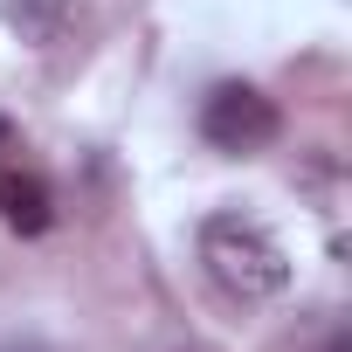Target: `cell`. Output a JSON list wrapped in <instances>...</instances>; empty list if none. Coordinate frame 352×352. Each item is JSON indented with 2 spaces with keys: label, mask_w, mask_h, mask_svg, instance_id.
Returning a JSON list of instances; mask_svg holds the SVG:
<instances>
[{
  "label": "cell",
  "mask_w": 352,
  "mask_h": 352,
  "mask_svg": "<svg viewBox=\"0 0 352 352\" xmlns=\"http://www.w3.org/2000/svg\"><path fill=\"white\" fill-rule=\"evenodd\" d=\"M201 263L242 304H263L290 283V256L276 249V235L263 221H242V214H208L201 221Z\"/></svg>",
  "instance_id": "cell-1"
},
{
  "label": "cell",
  "mask_w": 352,
  "mask_h": 352,
  "mask_svg": "<svg viewBox=\"0 0 352 352\" xmlns=\"http://www.w3.org/2000/svg\"><path fill=\"white\" fill-rule=\"evenodd\" d=\"M276 131H283V111H276L256 83H214L208 104H201V138H208L214 152L249 159V152L276 145Z\"/></svg>",
  "instance_id": "cell-2"
},
{
  "label": "cell",
  "mask_w": 352,
  "mask_h": 352,
  "mask_svg": "<svg viewBox=\"0 0 352 352\" xmlns=\"http://www.w3.org/2000/svg\"><path fill=\"white\" fill-rule=\"evenodd\" d=\"M0 221H8L14 235H49L56 194H49L42 173H28V166H0Z\"/></svg>",
  "instance_id": "cell-3"
},
{
  "label": "cell",
  "mask_w": 352,
  "mask_h": 352,
  "mask_svg": "<svg viewBox=\"0 0 352 352\" xmlns=\"http://www.w3.org/2000/svg\"><path fill=\"white\" fill-rule=\"evenodd\" d=\"M0 21H8L21 42H56L63 35V21H69V0H0Z\"/></svg>",
  "instance_id": "cell-4"
},
{
  "label": "cell",
  "mask_w": 352,
  "mask_h": 352,
  "mask_svg": "<svg viewBox=\"0 0 352 352\" xmlns=\"http://www.w3.org/2000/svg\"><path fill=\"white\" fill-rule=\"evenodd\" d=\"M0 152H14V124L8 118H0Z\"/></svg>",
  "instance_id": "cell-5"
}]
</instances>
